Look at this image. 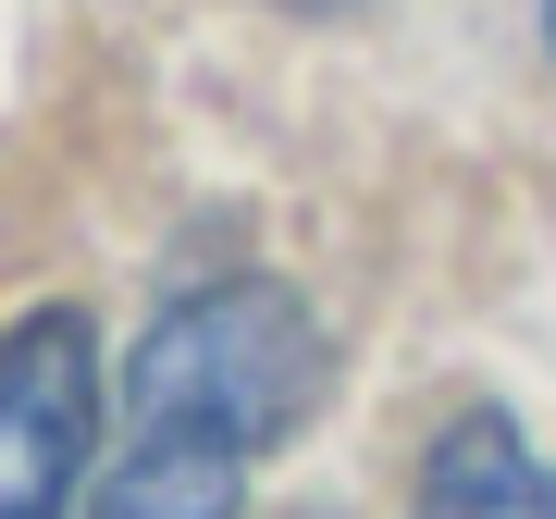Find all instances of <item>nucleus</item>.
<instances>
[{
  "mask_svg": "<svg viewBox=\"0 0 556 519\" xmlns=\"http://www.w3.org/2000/svg\"><path fill=\"white\" fill-rule=\"evenodd\" d=\"M334 383V346L298 284L223 273L174 298L124 359V470L87 519H236V470L285 445Z\"/></svg>",
  "mask_w": 556,
  "mask_h": 519,
  "instance_id": "f257e3e1",
  "label": "nucleus"
},
{
  "mask_svg": "<svg viewBox=\"0 0 556 519\" xmlns=\"http://www.w3.org/2000/svg\"><path fill=\"white\" fill-rule=\"evenodd\" d=\"M100 433V346L75 309H25L0 334V519H75Z\"/></svg>",
  "mask_w": 556,
  "mask_h": 519,
  "instance_id": "f03ea898",
  "label": "nucleus"
},
{
  "mask_svg": "<svg viewBox=\"0 0 556 519\" xmlns=\"http://www.w3.org/2000/svg\"><path fill=\"white\" fill-rule=\"evenodd\" d=\"M420 519H556V470L519 445L507 408H457L420 458Z\"/></svg>",
  "mask_w": 556,
  "mask_h": 519,
  "instance_id": "7ed1b4c3",
  "label": "nucleus"
},
{
  "mask_svg": "<svg viewBox=\"0 0 556 519\" xmlns=\"http://www.w3.org/2000/svg\"><path fill=\"white\" fill-rule=\"evenodd\" d=\"M544 50H556V0H544Z\"/></svg>",
  "mask_w": 556,
  "mask_h": 519,
  "instance_id": "20e7f679",
  "label": "nucleus"
}]
</instances>
